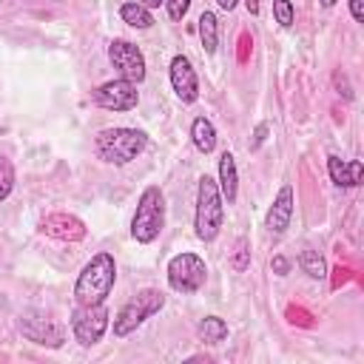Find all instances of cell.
Here are the masks:
<instances>
[{
  "label": "cell",
  "instance_id": "1",
  "mask_svg": "<svg viewBox=\"0 0 364 364\" xmlns=\"http://www.w3.org/2000/svg\"><path fill=\"white\" fill-rule=\"evenodd\" d=\"M117 282V262L111 253H97L91 262L80 270L77 284H74V299L77 304H100L111 296Z\"/></svg>",
  "mask_w": 364,
  "mask_h": 364
},
{
  "label": "cell",
  "instance_id": "2",
  "mask_svg": "<svg viewBox=\"0 0 364 364\" xmlns=\"http://www.w3.org/2000/svg\"><path fill=\"white\" fill-rule=\"evenodd\" d=\"M145 145H148V136L136 128H105L94 139L100 159L108 165H128L145 151Z\"/></svg>",
  "mask_w": 364,
  "mask_h": 364
},
{
  "label": "cell",
  "instance_id": "3",
  "mask_svg": "<svg viewBox=\"0 0 364 364\" xmlns=\"http://www.w3.org/2000/svg\"><path fill=\"white\" fill-rule=\"evenodd\" d=\"M222 219H225V208H222L219 185L210 176H202L196 188V213H193L196 236L202 242H213L222 228Z\"/></svg>",
  "mask_w": 364,
  "mask_h": 364
},
{
  "label": "cell",
  "instance_id": "4",
  "mask_svg": "<svg viewBox=\"0 0 364 364\" xmlns=\"http://www.w3.org/2000/svg\"><path fill=\"white\" fill-rule=\"evenodd\" d=\"M162 225H165V196L156 185H151L139 193V202L131 219V236L142 245H151L159 236Z\"/></svg>",
  "mask_w": 364,
  "mask_h": 364
},
{
  "label": "cell",
  "instance_id": "5",
  "mask_svg": "<svg viewBox=\"0 0 364 364\" xmlns=\"http://www.w3.org/2000/svg\"><path fill=\"white\" fill-rule=\"evenodd\" d=\"M165 307V293L162 290H154V287H145V290H139L134 299H128L119 310H117V316H114V336H128V333H134L145 318H151L154 313H159Z\"/></svg>",
  "mask_w": 364,
  "mask_h": 364
},
{
  "label": "cell",
  "instance_id": "6",
  "mask_svg": "<svg viewBox=\"0 0 364 364\" xmlns=\"http://www.w3.org/2000/svg\"><path fill=\"white\" fill-rule=\"evenodd\" d=\"M108 318H111V313H108L105 301H100V304H77V310L71 313L74 338L82 347L97 344L105 336V330H108Z\"/></svg>",
  "mask_w": 364,
  "mask_h": 364
},
{
  "label": "cell",
  "instance_id": "7",
  "mask_svg": "<svg viewBox=\"0 0 364 364\" xmlns=\"http://www.w3.org/2000/svg\"><path fill=\"white\" fill-rule=\"evenodd\" d=\"M208 279V267L196 253H176L168 262V284L176 293H196Z\"/></svg>",
  "mask_w": 364,
  "mask_h": 364
},
{
  "label": "cell",
  "instance_id": "8",
  "mask_svg": "<svg viewBox=\"0 0 364 364\" xmlns=\"http://www.w3.org/2000/svg\"><path fill=\"white\" fill-rule=\"evenodd\" d=\"M91 100L105 111H131V108H136L139 94H136V82H128L119 77V80H108V82L97 85L91 91Z\"/></svg>",
  "mask_w": 364,
  "mask_h": 364
},
{
  "label": "cell",
  "instance_id": "9",
  "mask_svg": "<svg viewBox=\"0 0 364 364\" xmlns=\"http://www.w3.org/2000/svg\"><path fill=\"white\" fill-rule=\"evenodd\" d=\"M108 60L119 71L122 80H128V82H142L145 80V57H142V51L134 43H128V40H111Z\"/></svg>",
  "mask_w": 364,
  "mask_h": 364
},
{
  "label": "cell",
  "instance_id": "10",
  "mask_svg": "<svg viewBox=\"0 0 364 364\" xmlns=\"http://www.w3.org/2000/svg\"><path fill=\"white\" fill-rule=\"evenodd\" d=\"M40 233H46L51 239H60V242H80V239H85L88 228L80 216L60 210V213H48V216L40 219Z\"/></svg>",
  "mask_w": 364,
  "mask_h": 364
},
{
  "label": "cell",
  "instance_id": "11",
  "mask_svg": "<svg viewBox=\"0 0 364 364\" xmlns=\"http://www.w3.org/2000/svg\"><path fill=\"white\" fill-rule=\"evenodd\" d=\"M20 330H23V336H26L28 341H34V344H40V347L57 350V347H63V341H65L63 327H57L51 318H43V316H26V318L20 321Z\"/></svg>",
  "mask_w": 364,
  "mask_h": 364
},
{
  "label": "cell",
  "instance_id": "12",
  "mask_svg": "<svg viewBox=\"0 0 364 364\" xmlns=\"http://www.w3.org/2000/svg\"><path fill=\"white\" fill-rule=\"evenodd\" d=\"M171 85H173V91H176V97L182 102H196V97H199V80H196V71H193L191 60L182 57V54H176L171 60Z\"/></svg>",
  "mask_w": 364,
  "mask_h": 364
},
{
  "label": "cell",
  "instance_id": "13",
  "mask_svg": "<svg viewBox=\"0 0 364 364\" xmlns=\"http://www.w3.org/2000/svg\"><path fill=\"white\" fill-rule=\"evenodd\" d=\"M290 216H293V188L290 185H282L279 196L273 199L267 216H264V228L273 233V236H282L290 225Z\"/></svg>",
  "mask_w": 364,
  "mask_h": 364
},
{
  "label": "cell",
  "instance_id": "14",
  "mask_svg": "<svg viewBox=\"0 0 364 364\" xmlns=\"http://www.w3.org/2000/svg\"><path fill=\"white\" fill-rule=\"evenodd\" d=\"M327 171H330V179L338 185V188H355L361 182V173H364V165L361 159H338V156H327Z\"/></svg>",
  "mask_w": 364,
  "mask_h": 364
},
{
  "label": "cell",
  "instance_id": "15",
  "mask_svg": "<svg viewBox=\"0 0 364 364\" xmlns=\"http://www.w3.org/2000/svg\"><path fill=\"white\" fill-rule=\"evenodd\" d=\"M219 193L228 205L236 202V193H239V173H236V159L230 151H225L219 156Z\"/></svg>",
  "mask_w": 364,
  "mask_h": 364
},
{
  "label": "cell",
  "instance_id": "16",
  "mask_svg": "<svg viewBox=\"0 0 364 364\" xmlns=\"http://www.w3.org/2000/svg\"><path fill=\"white\" fill-rule=\"evenodd\" d=\"M191 139L196 145L199 154H210L216 148V128L208 117H196L193 125H191Z\"/></svg>",
  "mask_w": 364,
  "mask_h": 364
},
{
  "label": "cell",
  "instance_id": "17",
  "mask_svg": "<svg viewBox=\"0 0 364 364\" xmlns=\"http://www.w3.org/2000/svg\"><path fill=\"white\" fill-rule=\"evenodd\" d=\"M119 17H122V20H125L131 28H151V26H154V14H151V9H145L139 0L122 3Z\"/></svg>",
  "mask_w": 364,
  "mask_h": 364
},
{
  "label": "cell",
  "instance_id": "18",
  "mask_svg": "<svg viewBox=\"0 0 364 364\" xmlns=\"http://www.w3.org/2000/svg\"><path fill=\"white\" fill-rule=\"evenodd\" d=\"M196 333H199V338H202L205 344H222V341L228 338V324H225V318H219V316H205V318L199 321Z\"/></svg>",
  "mask_w": 364,
  "mask_h": 364
},
{
  "label": "cell",
  "instance_id": "19",
  "mask_svg": "<svg viewBox=\"0 0 364 364\" xmlns=\"http://www.w3.org/2000/svg\"><path fill=\"white\" fill-rule=\"evenodd\" d=\"M199 40H202V48L208 54L216 51V43H219V23H216V14L213 11H202L199 14Z\"/></svg>",
  "mask_w": 364,
  "mask_h": 364
},
{
  "label": "cell",
  "instance_id": "20",
  "mask_svg": "<svg viewBox=\"0 0 364 364\" xmlns=\"http://www.w3.org/2000/svg\"><path fill=\"white\" fill-rule=\"evenodd\" d=\"M299 267H301L310 279H324V276H327L324 259L318 256V250H310V247H304V250L299 253Z\"/></svg>",
  "mask_w": 364,
  "mask_h": 364
},
{
  "label": "cell",
  "instance_id": "21",
  "mask_svg": "<svg viewBox=\"0 0 364 364\" xmlns=\"http://www.w3.org/2000/svg\"><path fill=\"white\" fill-rule=\"evenodd\" d=\"M247 264H250V245H247V239H236L233 256H230V267L236 273H242V270H247Z\"/></svg>",
  "mask_w": 364,
  "mask_h": 364
},
{
  "label": "cell",
  "instance_id": "22",
  "mask_svg": "<svg viewBox=\"0 0 364 364\" xmlns=\"http://www.w3.org/2000/svg\"><path fill=\"white\" fill-rule=\"evenodd\" d=\"M273 17L282 28H290L293 20H296V11H293V3L290 0H273Z\"/></svg>",
  "mask_w": 364,
  "mask_h": 364
},
{
  "label": "cell",
  "instance_id": "23",
  "mask_svg": "<svg viewBox=\"0 0 364 364\" xmlns=\"http://www.w3.org/2000/svg\"><path fill=\"white\" fill-rule=\"evenodd\" d=\"M11 188H14V168L6 156H0V202L9 199Z\"/></svg>",
  "mask_w": 364,
  "mask_h": 364
},
{
  "label": "cell",
  "instance_id": "24",
  "mask_svg": "<svg viewBox=\"0 0 364 364\" xmlns=\"http://www.w3.org/2000/svg\"><path fill=\"white\" fill-rule=\"evenodd\" d=\"M165 9H168V17L171 20H182L191 9V0H165Z\"/></svg>",
  "mask_w": 364,
  "mask_h": 364
},
{
  "label": "cell",
  "instance_id": "25",
  "mask_svg": "<svg viewBox=\"0 0 364 364\" xmlns=\"http://www.w3.org/2000/svg\"><path fill=\"white\" fill-rule=\"evenodd\" d=\"M267 139V122H259L256 125V131H253V142H250V151H256L262 142Z\"/></svg>",
  "mask_w": 364,
  "mask_h": 364
},
{
  "label": "cell",
  "instance_id": "26",
  "mask_svg": "<svg viewBox=\"0 0 364 364\" xmlns=\"http://www.w3.org/2000/svg\"><path fill=\"white\" fill-rule=\"evenodd\" d=\"M273 273H279V276H287V270H290V262L284 259V256H273Z\"/></svg>",
  "mask_w": 364,
  "mask_h": 364
},
{
  "label": "cell",
  "instance_id": "27",
  "mask_svg": "<svg viewBox=\"0 0 364 364\" xmlns=\"http://www.w3.org/2000/svg\"><path fill=\"white\" fill-rule=\"evenodd\" d=\"M350 14H353V20H364V0H350Z\"/></svg>",
  "mask_w": 364,
  "mask_h": 364
},
{
  "label": "cell",
  "instance_id": "28",
  "mask_svg": "<svg viewBox=\"0 0 364 364\" xmlns=\"http://www.w3.org/2000/svg\"><path fill=\"white\" fill-rule=\"evenodd\" d=\"M216 3H219V9L230 11V9H236V3H239V0H216Z\"/></svg>",
  "mask_w": 364,
  "mask_h": 364
},
{
  "label": "cell",
  "instance_id": "29",
  "mask_svg": "<svg viewBox=\"0 0 364 364\" xmlns=\"http://www.w3.org/2000/svg\"><path fill=\"white\" fill-rule=\"evenodd\" d=\"M245 6H247L250 14H259V0H245Z\"/></svg>",
  "mask_w": 364,
  "mask_h": 364
},
{
  "label": "cell",
  "instance_id": "30",
  "mask_svg": "<svg viewBox=\"0 0 364 364\" xmlns=\"http://www.w3.org/2000/svg\"><path fill=\"white\" fill-rule=\"evenodd\" d=\"M139 3H142L145 9H159V6L165 3V0H139Z\"/></svg>",
  "mask_w": 364,
  "mask_h": 364
},
{
  "label": "cell",
  "instance_id": "31",
  "mask_svg": "<svg viewBox=\"0 0 364 364\" xmlns=\"http://www.w3.org/2000/svg\"><path fill=\"white\" fill-rule=\"evenodd\" d=\"M318 3H321V6H327V9H330V6H336V3H338V0H318Z\"/></svg>",
  "mask_w": 364,
  "mask_h": 364
}]
</instances>
